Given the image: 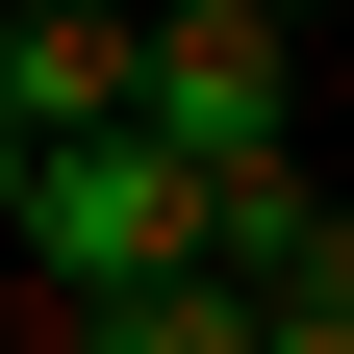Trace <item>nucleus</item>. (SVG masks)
<instances>
[{
    "label": "nucleus",
    "instance_id": "1",
    "mask_svg": "<svg viewBox=\"0 0 354 354\" xmlns=\"http://www.w3.org/2000/svg\"><path fill=\"white\" fill-rule=\"evenodd\" d=\"M127 152H177V177L304 152V51L253 26V0H152V26H127Z\"/></svg>",
    "mask_w": 354,
    "mask_h": 354
},
{
    "label": "nucleus",
    "instance_id": "7",
    "mask_svg": "<svg viewBox=\"0 0 354 354\" xmlns=\"http://www.w3.org/2000/svg\"><path fill=\"white\" fill-rule=\"evenodd\" d=\"M253 26H279V51H304V26H329V0H253Z\"/></svg>",
    "mask_w": 354,
    "mask_h": 354
},
{
    "label": "nucleus",
    "instance_id": "6",
    "mask_svg": "<svg viewBox=\"0 0 354 354\" xmlns=\"http://www.w3.org/2000/svg\"><path fill=\"white\" fill-rule=\"evenodd\" d=\"M0 228H26V127H0Z\"/></svg>",
    "mask_w": 354,
    "mask_h": 354
},
{
    "label": "nucleus",
    "instance_id": "3",
    "mask_svg": "<svg viewBox=\"0 0 354 354\" xmlns=\"http://www.w3.org/2000/svg\"><path fill=\"white\" fill-rule=\"evenodd\" d=\"M0 127H26V177L51 152H127V26L102 0H26V26H0Z\"/></svg>",
    "mask_w": 354,
    "mask_h": 354
},
{
    "label": "nucleus",
    "instance_id": "2",
    "mask_svg": "<svg viewBox=\"0 0 354 354\" xmlns=\"http://www.w3.org/2000/svg\"><path fill=\"white\" fill-rule=\"evenodd\" d=\"M0 279H26V304H152V279H203V177H177V152H51L26 228H0Z\"/></svg>",
    "mask_w": 354,
    "mask_h": 354
},
{
    "label": "nucleus",
    "instance_id": "5",
    "mask_svg": "<svg viewBox=\"0 0 354 354\" xmlns=\"http://www.w3.org/2000/svg\"><path fill=\"white\" fill-rule=\"evenodd\" d=\"M253 329H329V354H354V203H304V253L253 279Z\"/></svg>",
    "mask_w": 354,
    "mask_h": 354
},
{
    "label": "nucleus",
    "instance_id": "9",
    "mask_svg": "<svg viewBox=\"0 0 354 354\" xmlns=\"http://www.w3.org/2000/svg\"><path fill=\"white\" fill-rule=\"evenodd\" d=\"M102 26H152V0H102Z\"/></svg>",
    "mask_w": 354,
    "mask_h": 354
},
{
    "label": "nucleus",
    "instance_id": "8",
    "mask_svg": "<svg viewBox=\"0 0 354 354\" xmlns=\"http://www.w3.org/2000/svg\"><path fill=\"white\" fill-rule=\"evenodd\" d=\"M253 354H329V329H253Z\"/></svg>",
    "mask_w": 354,
    "mask_h": 354
},
{
    "label": "nucleus",
    "instance_id": "4",
    "mask_svg": "<svg viewBox=\"0 0 354 354\" xmlns=\"http://www.w3.org/2000/svg\"><path fill=\"white\" fill-rule=\"evenodd\" d=\"M51 354H253L228 279H152V304H51Z\"/></svg>",
    "mask_w": 354,
    "mask_h": 354
}]
</instances>
